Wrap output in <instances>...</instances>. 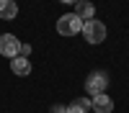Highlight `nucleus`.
<instances>
[{"instance_id": "1", "label": "nucleus", "mask_w": 129, "mask_h": 113, "mask_svg": "<svg viewBox=\"0 0 129 113\" xmlns=\"http://www.w3.org/2000/svg\"><path fill=\"white\" fill-rule=\"evenodd\" d=\"M83 39L88 41V44H101V41L106 39V26H103V21H85L83 23Z\"/></svg>"}, {"instance_id": "2", "label": "nucleus", "mask_w": 129, "mask_h": 113, "mask_svg": "<svg viewBox=\"0 0 129 113\" xmlns=\"http://www.w3.org/2000/svg\"><path fill=\"white\" fill-rule=\"evenodd\" d=\"M57 31L62 36H75V34H80L83 31V21L75 16V13H64V16H59V21H57Z\"/></svg>"}, {"instance_id": "3", "label": "nucleus", "mask_w": 129, "mask_h": 113, "mask_svg": "<svg viewBox=\"0 0 129 113\" xmlns=\"http://www.w3.org/2000/svg\"><path fill=\"white\" fill-rule=\"evenodd\" d=\"M106 87H109V75H106V72L95 69V72H90V75L85 77V90H88L90 95H98Z\"/></svg>"}, {"instance_id": "4", "label": "nucleus", "mask_w": 129, "mask_h": 113, "mask_svg": "<svg viewBox=\"0 0 129 113\" xmlns=\"http://www.w3.org/2000/svg\"><path fill=\"white\" fill-rule=\"evenodd\" d=\"M18 51H21V41L13 34H3L0 36V57L13 59V57H18Z\"/></svg>"}, {"instance_id": "5", "label": "nucleus", "mask_w": 129, "mask_h": 113, "mask_svg": "<svg viewBox=\"0 0 129 113\" xmlns=\"http://www.w3.org/2000/svg\"><path fill=\"white\" fill-rule=\"evenodd\" d=\"M90 108H93L95 113H111V110H114V100L106 95V92H98V95L90 98Z\"/></svg>"}, {"instance_id": "6", "label": "nucleus", "mask_w": 129, "mask_h": 113, "mask_svg": "<svg viewBox=\"0 0 129 113\" xmlns=\"http://www.w3.org/2000/svg\"><path fill=\"white\" fill-rule=\"evenodd\" d=\"M10 69H13V75L26 77V75H31V62L26 57H13L10 59Z\"/></svg>"}, {"instance_id": "7", "label": "nucleus", "mask_w": 129, "mask_h": 113, "mask_svg": "<svg viewBox=\"0 0 129 113\" xmlns=\"http://www.w3.org/2000/svg\"><path fill=\"white\" fill-rule=\"evenodd\" d=\"M93 13H95V5L90 3V0H80V3L75 5V16H78L83 23H85V21H90Z\"/></svg>"}, {"instance_id": "8", "label": "nucleus", "mask_w": 129, "mask_h": 113, "mask_svg": "<svg viewBox=\"0 0 129 113\" xmlns=\"http://www.w3.org/2000/svg\"><path fill=\"white\" fill-rule=\"evenodd\" d=\"M16 16H18L16 0H0V18H3V21H13Z\"/></svg>"}, {"instance_id": "9", "label": "nucleus", "mask_w": 129, "mask_h": 113, "mask_svg": "<svg viewBox=\"0 0 129 113\" xmlns=\"http://www.w3.org/2000/svg\"><path fill=\"white\" fill-rule=\"evenodd\" d=\"M88 110H90V100L88 98H75L67 105V113H88Z\"/></svg>"}, {"instance_id": "10", "label": "nucleus", "mask_w": 129, "mask_h": 113, "mask_svg": "<svg viewBox=\"0 0 129 113\" xmlns=\"http://www.w3.org/2000/svg\"><path fill=\"white\" fill-rule=\"evenodd\" d=\"M31 54V44H21V51H18V57H28Z\"/></svg>"}, {"instance_id": "11", "label": "nucleus", "mask_w": 129, "mask_h": 113, "mask_svg": "<svg viewBox=\"0 0 129 113\" xmlns=\"http://www.w3.org/2000/svg\"><path fill=\"white\" fill-rule=\"evenodd\" d=\"M52 113H67V105H52Z\"/></svg>"}, {"instance_id": "12", "label": "nucleus", "mask_w": 129, "mask_h": 113, "mask_svg": "<svg viewBox=\"0 0 129 113\" xmlns=\"http://www.w3.org/2000/svg\"><path fill=\"white\" fill-rule=\"evenodd\" d=\"M59 3H64V5H78L80 0H59Z\"/></svg>"}]
</instances>
